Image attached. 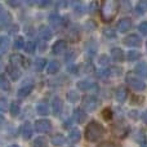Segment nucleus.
I'll list each match as a JSON object with an SVG mask.
<instances>
[{
  "label": "nucleus",
  "mask_w": 147,
  "mask_h": 147,
  "mask_svg": "<svg viewBox=\"0 0 147 147\" xmlns=\"http://www.w3.org/2000/svg\"><path fill=\"white\" fill-rule=\"evenodd\" d=\"M10 21H12V16L8 10H5L4 8L0 5V27H4V26L9 25Z\"/></svg>",
  "instance_id": "1a4fd4ad"
},
{
  "label": "nucleus",
  "mask_w": 147,
  "mask_h": 147,
  "mask_svg": "<svg viewBox=\"0 0 147 147\" xmlns=\"http://www.w3.org/2000/svg\"><path fill=\"white\" fill-rule=\"evenodd\" d=\"M111 58L115 62H121L124 59V52L120 48H112L111 49Z\"/></svg>",
  "instance_id": "a211bd4d"
},
{
  "label": "nucleus",
  "mask_w": 147,
  "mask_h": 147,
  "mask_svg": "<svg viewBox=\"0 0 147 147\" xmlns=\"http://www.w3.org/2000/svg\"><path fill=\"white\" fill-rule=\"evenodd\" d=\"M52 110H53V114L56 115V116H58V115L62 114V111H63V102H62V99L59 98V97L53 98V102H52Z\"/></svg>",
  "instance_id": "9d476101"
},
{
  "label": "nucleus",
  "mask_w": 147,
  "mask_h": 147,
  "mask_svg": "<svg viewBox=\"0 0 147 147\" xmlns=\"http://www.w3.org/2000/svg\"><path fill=\"white\" fill-rule=\"evenodd\" d=\"M4 123H5V119L1 116V115H0V128L3 127V124H4Z\"/></svg>",
  "instance_id": "8fccbe9b"
},
{
  "label": "nucleus",
  "mask_w": 147,
  "mask_h": 147,
  "mask_svg": "<svg viewBox=\"0 0 147 147\" xmlns=\"http://www.w3.org/2000/svg\"><path fill=\"white\" fill-rule=\"evenodd\" d=\"M9 4H10V5H13V7H16V5H20V1H16V3L9 1Z\"/></svg>",
  "instance_id": "3c124183"
},
{
  "label": "nucleus",
  "mask_w": 147,
  "mask_h": 147,
  "mask_svg": "<svg viewBox=\"0 0 147 147\" xmlns=\"http://www.w3.org/2000/svg\"><path fill=\"white\" fill-rule=\"evenodd\" d=\"M67 36H69V39H70V40L76 41V40H79V38H80V34H79L78 28H72V30L70 31L69 34H67Z\"/></svg>",
  "instance_id": "2f4dec72"
},
{
  "label": "nucleus",
  "mask_w": 147,
  "mask_h": 147,
  "mask_svg": "<svg viewBox=\"0 0 147 147\" xmlns=\"http://www.w3.org/2000/svg\"><path fill=\"white\" fill-rule=\"evenodd\" d=\"M10 62H12L13 66H17V67L18 66H27L23 56H21V54H18V53H13L12 56H10Z\"/></svg>",
  "instance_id": "4468645a"
},
{
  "label": "nucleus",
  "mask_w": 147,
  "mask_h": 147,
  "mask_svg": "<svg viewBox=\"0 0 147 147\" xmlns=\"http://www.w3.org/2000/svg\"><path fill=\"white\" fill-rule=\"evenodd\" d=\"M8 102L5 98H0V111H4V110H7V106H8Z\"/></svg>",
  "instance_id": "a19ab883"
},
{
  "label": "nucleus",
  "mask_w": 147,
  "mask_h": 147,
  "mask_svg": "<svg viewBox=\"0 0 147 147\" xmlns=\"http://www.w3.org/2000/svg\"><path fill=\"white\" fill-rule=\"evenodd\" d=\"M78 88L83 92H90V90H96L97 84L90 80H81L78 83Z\"/></svg>",
  "instance_id": "6e6552de"
},
{
  "label": "nucleus",
  "mask_w": 147,
  "mask_h": 147,
  "mask_svg": "<svg viewBox=\"0 0 147 147\" xmlns=\"http://www.w3.org/2000/svg\"><path fill=\"white\" fill-rule=\"evenodd\" d=\"M34 89V84L30 83V84H26V85H23L22 88L18 89V97H21V98H25V97H27L28 94L32 92Z\"/></svg>",
  "instance_id": "f3484780"
},
{
  "label": "nucleus",
  "mask_w": 147,
  "mask_h": 147,
  "mask_svg": "<svg viewBox=\"0 0 147 147\" xmlns=\"http://www.w3.org/2000/svg\"><path fill=\"white\" fill-rule=\"evenodd\" d=\"M74 119H75L78 123L85 121V119H86L85 111H84V110H81V109H76L75 111H74Z\"/></svg>",
  "instance_id": "4be33fe9"
},
{
  "label": "nucleus",
  "mask_w": 147,
  "mask_h": 147,
  "mask_svg": "<svg viewBox=\"0 0 147 147\" xmlns=\"http://www.w3.org/2000/svg\"><path fill=\"white\" fill-rule=\"evenodd\" d=\"M80 137H81V133H80V130H76V129H74L72 132H70L69 140H70V142L76 143V142H79V141H80Z\"/></svg>",
  "instance_id": "bb28decb"
},
{
  "label": "nucleus",
  "mask_w": 147,
  "mask_h": 147,
  "mask_svg": "<svg viewBox=\"0 0 147 147\" xmlns=\"http://www.w3.org/2000/svg\"><path fill=\"white\" fill-rule=\"evenodd\" d=\"M9 48V38L8 36H1L0 38V53H5Z\"/></svg>",
  "instance_id": "a878e982"
},
{
  "label": "nucleus",
  "mask_w": 147,
  "mask_h": 147,
  "mask_svg": "<svg viewBox=\"0 0 147 147\" xmlns=\"http://www.w3.org/2000/svg\"><path fill=\"white\" fill-rule=\"evenodd\" d=\"M142 120H143V123H145V124H147V110L142 114Z\"/></svg>",
  "instance_id": "49530a36"
},
{
  "label": "nucleus",
  "mask_w": 147,
  "mask_h": 147,
  "mask_svg": "<svg viewBox=\"0 0 147 147\" xmlns=\"http://www.w3.org/2000/svg\"><path fill=\"white\" fill-rule=\"evenodd\" d=\"M134 10H136V13H137L138 16H141V14H145V13L147 12V1H145V0H142V1H140L137 5H136Z\"/></svg>",
  "instance_id": "393cba45"
},
{
  "label": "nucleus",
  "mask_w": 147,
  "mask_h": 147,
  "mask_svg": "<svg viewBox=\"0 0 147 147\" xmlns=\"http://www.w3.org/2000/svg\"><path fill=\"white\" fill-rule=\"evenodd\" d=\"M111 116H112L111 110H110V109L103 110V117H105V119H106V120H110V119H111Z\"/></svg>",
  "instance_id": "79ce46f5"
},
{
  "label": "nucleus",
  "mask_w": 147,
  "mask_h": 147,
  "mask_svg": "<svg viewBox=\"0 0 147 147\" xmlns=\"http://www.w3.org/2000/svg\"><path fill=\"white\" fill-rule=\"evenodd\" d=\"M71 123H72V120H67L66 123H65V128H69V127H71Z\"/></svg>",
  "instance_id": "09e8293b"
},
{
  "label": "nucleus",
  "mask_w": 147,
  "mask_h": 147,
  "mask_svg": "<svg viewBox=\"0 0 147 147\" xmlns=\"http://www.w3.org/2000/svg\"><path fill=\"white\" fill-rule=\"evenodd\" d=\"M120 3L116 0H107L101 7V18L103 22H111L119 12Z\"/></svg>",
  "instance_id": "f257e3e1"
},
{
  "label": "nucleus",
  "mask_w": 147,
  "mask_h": 147,
  "mask_svg": "<svg viewBox=\"0 0 147 147\" xmlns=\"http://www.w3.org/2000/svg\"><path fill=\"white\" fill-rule=\"evenodd\" d=\"M83 9H84V5L83 4H78V7L75 8V13L76 14H83Z\"/></svg>",
  "instance_id": "37998d69"
},
{
  "label": "nucleus",
  "mask_w": 147,
  "mask_h": 147,
  "mask_svg": "<svg viewBox=\"0 0 147 147\" xmlns=\"http://www.w3.org/2000/svg\"><path fill=\"white\" fill-rule=\"evenodd\" d=\"M45 65H47V61L44 58H38L35 61V67H36V70H39V71H41Z\"/></svg>",
  "instance_id": "72a5a7b5"
},
{
  "label": "nucleus",
  "mask_w": 147,
  "mask_h": 147,
  "mask_svg": "<svg viewBox=\"0 0 147 147\" xmlns=\"http://www.w3.org/2000/svg\"><path fill=\"white\" fill-rule=\"evenodd\" d=\"M8 147H20L18 145H10V146H8Z\"/></svg>",
  "instance_id": "864d4df0"
},
{
  "label": "nucleus",
  "mask_w": 147,
  "mask_h": 147,
  "mask_svg": "<svg viewBox=\"0 0 147 147\" xmlns=\"http://www.w3.org/2000/svg\"><path fill=\"white\" fill-rule=\"evenodd\" d=\"M81 102H83V106L85 107L88 111H94V110L99 106L98 98H97V97H94V96H85V97H83Z\"/></svg>",
  "instance_id": "20e7f679"
},
{
  "label": "nucleus",
  "mask_w": 147,
  "mask_h": 147,
  "mask_svg": "<svg viewBox=\"0 0 147 147\" xmlns=\"http://www.w3.org/2000/svg\"><path fill=\"white\" fill-rule=\"evenodd\" d=\"M107 71H109V76H120L123 70L120 69V67H111V69H109Z\"/></svg>",
  "instance_id": "473e14b6"
},
{
  "label": "nucleus",
  "mask_w": 147,
  "mask_h": 147,
  "mask_svg": "<svg viewBox=\"0 0 147 147\" xmlns=\"http://www.w3.org/2000/svg\"><path fill=\"white\" fill-rule=\"evenodd\" d=\"M36 110H38V114L39 115H48V112H49V106H48V103H47L45 101H40L38 103V106H36Z\"/></svg>",
  "instance_id": "412c9836"
},
{
  "label": "nucleus",
  "mask_w": 147,
  "mask_h": 147,
  "mask_svg": "<svg viewBox=\"0 0 147 147\" xmlns=\"http://www.w3.org/2000/svg\"><path fill=\"white\" fill-rule=\"evenodd\" d=\"M112 132H114V134L116 136V137L123 138L128 134L129 128H128V125H125L124 123H117V124H115V127L112 128Z\"/></svg>",
  "instance_id": "423d86ee"
},
{
  "label": "nucleus",
  "mask_w": 147,
  "mask_h": 147,
  "mask_svg": "<svg viewBox=\"0 0 147 147\" xmlns=\"http://www.w3.org/2000/svg\"><path fill=\"white\" fill-rule=\"evenodd\" d=\"M66 49H67V43L63 40L56 41V43L53 44V47H52L53 54H61V53H63V52H66Z\"/></svg>",
  "instance_id": "9b49d317"
},
{
  "label": "nucleus",
  "mask_w": 147,
  "mask_h": 147,
  "mask_svg": "<svg viewBox=\"0 0 147 147\" xmlns=\"http://www.w3.org/2000/svg\"><path fill=\"white\" fill-rule=\"evenodd\" d=\"M98 147H119V146L115 145V143H111V142H105V143H102V145H99Z\"/></svg>",
  "instance_id": "c03bdc74"
},
{
  "label": "nucleus",
  "mask_w": 147,
  "mask_h": 147,
  "mask_svg": "<svg viewBox=\"0 0 147 147\" xmlns=\"http://www.w3.org/2000/svg\"><path fill=\"white\" fill-rule=\"evenodd\" d=\"M49 20H51V23H52V25L59 26V25H62V20H63V18L59 17L58 14H52L51 17H49Z\"/></svg>",
  "instance_id": "c756f323"
},
{
  "label": "nucleus",
  "mask_w": 147,
  "mask_h": 147,
  "mask_svg": "<svg viewBox=\"0 0 147 147\" xmlns=\"http://www.w3.org/2000/svg\"><path fill=\"white\" fill-rule=\"evenodd\" d=\"M134 71H136V75L140 76L141 79L142 78L147 79V63L146 62H140V63H137Z\"/></svg>",
  "instance_id": "ddd939ff"
},
{
  "label": "nucleus",
  "mask_w": 147,
  "mask_h": 147,
  "mask_svg": "<svg viewBox=\"0 0 147 147\" xmlns=\"http://www.w3.org/2000/svg\"><path fill=\"white\" fill-rule=\"evenodd\" d=\"M138 31H140L142 35H147V22H142L138 26Z\"/></svg>",
  "instance_id": "58836bf2"
},
{
  "label": "nucleus",
  "mask_w": 147,
  "mask_h": 147,
  "mask_svg": "<svg viewBox=\"0 0 147 147\" xmlns=\"http://www.w3.org/2000/svg\"><path fill=\"white\" fill-rule=\"evenodd\" d=\"M127 97H128V90L124 86H119V88L115 90V98H116V101L120 102V103H123V102L127 99Z\"/></svg>",
  "instance_id": "2eb2a0df"
},
{
  "label": "nucleus",
  "mask_w": 147,
  "mask_h": 147,
  "mask_svg": "<svg viewBox=\"0 0 147 147\" xmlns=\"http://www.w3.org/2000/svg\"><path fill=\"white\" fill-rule=\"evenodd\" d=\"M34 147H48V143L44 138H36L35 142H34Z\"/></svg>",
  "instance_id": "c9c22d12"
},
{
  "label": "nucleus",
  "mask_w": 147,
  "mask_h": 147,
  "mask_svg": "<svg viewBox=\"0 0 147 147\" xmlns=\"http://www.w3.org/2000/svg\"><path fill=\"white\" fill-rule=\"evenodd\" d=\"M86 52H88L89 56H94L97 52V44L94 43L93 40H90L88 44H86Z\"/></svg>",
  "instance_id": "cd10ccee"
},
{
  "label": "nucleus",
  "mask_w": 147,
  "mask_h": 147,
  "mask_svg": "<svg viewBox=\"0 0 147 147\" xmlns=\"http://www.w3.org/2000/svg\"><path fill=\"white\" fill-rule=\"evenodd\" d=\"M132 28V20L130 18H123V20L119 21L117 23V30L120 32H127Z\"/></svg>",
  "instance_id": "f8f14e48"
},
{
  "label": "nucleus",
  "mask_w": 147,
  "mask_h": 147,
  "mask_svg": "<svg viewBox=\"0 0 147 147\" xmlns=\"http://www.w3.org/2000/svg\"><path fill=\"white\" fill-rule=\"evenodd\" d=\"M140 57H141V53L140 52H137V51H129L128 52V54H127L128 61H130V62L140 59Z\"/></svg>",
  "instance_id": "c85d7f7f"
},
{
  "label": "nucleus",
  "mask_w": 147,
  "mask_h": 147,
  "mask_svg": "<svg viewBox=\"0 0 147 147\" xmlns=\"http://www.w3.org/2000/svg\"><path fill=\"white\" fill-rule=\"evenodd\" d=\"M146 47H147V41H146Z\"/></svg>",
  "instance_id": "5fc2aeb1"
},
{
  "label": "nucleus",
  "mask_w": 147,
  "mask_h": 147,
  "mask_svg": "<svg viewBox=\"0 0 147 147\" xmlns=\"http://www.w3.org/2000/svg\"><path fill=\"white\" fill-rule=\"evenodd\" d=\"M32 136V125L30 123H25L22 127V137L23 140H30Z\"/></svg>",
  "instance_id": "aec40b11"
},
{
  "label": "nucleus",
  "mask_w": 147,
  "mask_h": 147,
  "mask_svg": "<svg viewBox=\"0 0 147 147\" xmlns=\"http://www.w3.org/2000/svg\"><path fill=\"white\" fill-rule=\"evenodd\" d=\"M71 98L72 101L74 99H76V96H75V92H70V94H69V99Z\"/></svg>",
  "instance_id": "de8ad7c7"
},
{
  "label": "nucleus",
  "mask_w": 147,
  "mask_h": 147,
  "mask_svg": "<svg viewBox=\"0 0 147 147\" xmlns=\"http://www.w3.org/2000/svg\"><path fill=\"white\" fill-rule=\"evenodd\" d=\"M105 133V128L97 121H90L85 128V138L88 142H97L103 137Z\"/></svg>",
  "instance_id": "f03ea898"
},
{
  "label": "nucleus",
  "mask_w": 147,
  "mask_h": 147,
  "mask_svg": "<svg viewBox=\"0 0 147 147\" xmlns=\"http://www.w3.org/2000/svg\"><path fill=\"white\" fill-rule=\"evenodd\" d=\"M47 71H48V74H51V75L57 74L59 71V62L51 61V62H49V65H48V67H47Z\"/></svg>",
  "instance_id": "5701e85b"
},
{
  "label": "nucleus",
  "mask_w": 147,
  "mask_h": 147,
  "mask_svg": "<svg viewBox=\"0 0 147 147\" xmlns=\"http://www.w3.org/2000/svg\"><path fill=\"white\" fill-rule=\"evenodd\" d=\"M18 112H20V103L18 102H12L10 103V114H12V116H17Z\"/></svg>",
  "instance_id": "7c9ffc66"
},
{
  "label": "nucleus",
  "mask_w": 147,
  "mask_h": 147,
  "mask_svg": "<svg viewBox=\"0 0 147 147\" xmlns=\"http://www.w3.org/2000/svg\"><path fill=\"white\" fill-rule=\"evenodd\" d=\"M7 72H8V75L13 79V80H17V79L21 76L20 69H18L17 66H13V65H10V66L7 67Z\"/></svg>",
  "instance_id": "6ab92c4d"
},
{
  "label": "nucleus",
  "mask_w": 147,
  "mask_h": 147,
  "mask_svg": "<svg viewBox=\"0 0 147 147\" xmlns=\"http://www.w3.org/2000/svg\"><path fill=\"white\" fill-rule=\"evenodd\" d=\"M35 129L38 130L39 133H48L49 130L52 129V123L45 119L38 120V121L35 123Z\"/></svg>",
  "instance_id": "39448f33"
},
{
  "label": "nucleus",
  "mask_w": 147,
  "mask_h": 147,
  "mask_svg": "<svg viewBox=\"0 0 147 147\" xmlns=\"http://www.w3.org/2000/svg\"><path fill=\"white\" fill-rule=\"evenodd\" d=\"M141 147H147V143H146V142L142 143V145H141Z\"/></svg>",
  "instance_id": "603ef678"
},
{
  "label": "nucleus",
  "mask_w": 147,
  "mask_h": 147,
  "mask_svg": "<svg viewBox=\"0 0 147 147\" xmlns=\"http://www.w3.org/2000/svg\"><path fill=\"white\" fill-rule=\"evenodd\" d=\"M127 83L129 84V86L134 90L142 92L146 89V83L140 78V76L134 75V74H128L127 75Z\"/></svg>",
  "instance_id": "7ed1b4c3"
},
{
  "label": "nucleus",
  "mask_w": 147,
  "mask_h": 147,
  "mask_svg": "<svg viewBox=\"0 0 147 147\" xmlns=\"http://www.w3.org/2000/svg\"><path fill=\"white\" fill-rule=\"evenodd\" d=\"M52 143L54 146H62L66 143V137L63 134H56L52 137Z\"/></svg>",
  "instance_id": "b1692460"
},
{
  "label": "nucleus",
  "mask_w": 147,
  "mask_h": 147,
  "mask_svg": "<svg viewBox=\"0 0 147 147\" xmlns=\"http://www.w3.org/2000/svg\"><path fill=\"white\" fill-rule=\"evenodd\" d=\"M103 34H105V36H107V38H110V39H115V38H116V32H115L112 28H105Z\"/></svg>",
  "instance_id": "4c0bfd02"
},
{
  "label": "nucleus",
  "mask_w": 147,
  "mask_h": 147,
  "mask_svg": "<svg viewBox=\"0 0 147 147\" xmlns=\"http://www.w3.org/2000/svg\"><path fill=\"white\" fill-rule=\"evenodd\" d=\"M34 48H35V44H34L32 41H28L27 45H26V51H27V53H34Z\"/></svg>",
  "instance_id": "ea45409f"
},
{
  "label": "nucleus",
  "mask_w": 147,
  "mask_h": 147,
  "mask_svg": "<svg viewBox=\"0 0 147 147\" xmlns=\"http://www.w3.org/2000/svg\"><path fill=\"white\" fill-rule=\"evenodd\" d=\"M9 88V83H8V80L5 79V76L0 75V89H3V90H5V89Z\"/></svg>",
  "instance_id": "e433bc0d"
},
{
  "label": "nucleus",
  "mask_w": 147,
  "mask_h": 147,
  "mask_svg": "<svg viewBox=\"0 0 147 147\" xmlns=\"http://www.w3.org/2000/svg\"><path fill=\"white\" fill-rule=\"evenodd\" d=\"M99 63L101 65H107L109 63V58H107L106 56H102L101 58H99Z\"/></svg>",
  "instance_id": "a18cd8bd"
},
{
  "label": "nucleus",
  "mask_w": 147,
  "mask_h": 147,
  "mask_svg": "<svg viewBox=\"0 0 147 147\" xmlns=\"http://www.w3.org/2000/svg\"><path fill=\"white\" fill-rule=\"evenodd\" d=\"M23 45H25V40H23L22 36H20V38L16 39V41H14V49L20 51V49L23 48Z\"/></svg>",
  "instance_id": "f704fd0d"
},
{
  "label": "nucleus",
  "mask_w": 147,
  "mask_h": 147,
  "mask_svg": "<svg viewBox=\"0 0 147 147\" xmlns=\"http://www.w3.org/2000/svg\"><path fill=\"white\" fill-rule=\"evenodd\" d=\"M39 36H40V39H43V40H49V39L53 36V32H52V30L48 26H41V27L39 28Z\"/></svg>",
  "instance_id": "dca6fc26"
},
{
  "label": "nucleus",
  "mask_w": 147,
  "mask_h": 147,
  "mask_svg": "<svg viewBox=\"0 0 147 147\" xmlns=\"http://www.w3.org/2000/svg\"><path fill=\"white\" fill-rule=\"evenodd\" d=\"M124 44L127 47H140L141 44H142V40H141V38L138 35H136V34H132V35H128L127 38L124 39Z\"/></svg>",
  "instance_id": "0eeeda50"
}]
</instances>
